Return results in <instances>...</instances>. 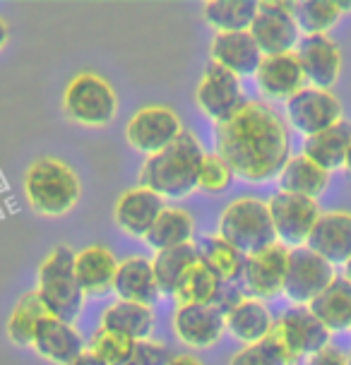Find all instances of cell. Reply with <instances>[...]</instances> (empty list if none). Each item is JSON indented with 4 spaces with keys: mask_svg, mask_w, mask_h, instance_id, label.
I'll return each mask as SVG.
<instances>
[{
    "mask_svg": "<svg viewBox=\"0 0 351 365\" xmlns=\"http://www.w3.org/2000/svg\"><path fill=\"white\" fill-rule=\"evenodd\" d=\"M217 154L233 175L248 182H268L291 159L289 125L270 103L245 101L229 120L214 130Z\"/></svg>",
    "mask_w": 351,
    "mask_h": 365,
    "instance_id": "6da1fadb",
    "label": "cell"
},
{
    "mask_svg": "<svg viewBox=\"0 0 351 365\" xmlns=\"http://www.w3.org/2000/svg\"><path fill=\"white\" fill-rule=\"evenodd\" d=\"M203 147L193 133H185L161 149L159 154L147 156L140 168L138 182L147 190L157 192L161 200H180L198 190V173L203 164Z\"/></svg>",
    "mask_w": 351,
    "mask_h": 365,
    "instance_id": "7a4b0ae2",
    "label": "cell"
},
{
    "mask_svg": "<svg viewBox=\"0 0 351 365\" xmlns=\"http://www.w3.org/2000/svg\"><path fill=\"white\" fill-rule=\"evenodd\" d=\"M24 195L36 214L58 219L75 210L82 197V182L65 161L41 156L24 171Z\"/></svg>",
    "mask_w": 351,
    "mask_h": 365,
    "instance_id": "3957f363",
    "label": "cell"
},
{
    "mask_svg": "<svg viewBox=\"0 0 351 365\" xmlns=\"http://www.w3.org/2000/svg\"><path fill=\"white\" fill-rule=\"evenodd\" d=\"M36 296L46 305L49 315L63 322L73 324L80 319L87 296L80 289L75 277V252L68 245H56L44 257L39 267V286Z\"/></svg>",
    "mask_w": 351,
    "mask_h": 365,
    "instance_id": "277c9868",
    "label": "cell"
},
{
    "mask_svg": "<svg viewBox=\"0 0 351 365\" xmlns=\"http://www.w3.org/2000/svg\"><path fill=\"white\" fill-rule=\"evenodd\" d=\"M265 341L270 344L279 365H296L327 346L330 329L305 305H296L275 319Z\"/></svg>",
    "mask_w": 351,
    "mask_h": 365,
    "instance_id": "5b68a950",
    "label": "cell"
},
{
    "mask_svg": "<svg viewBox=\"0 0 351 365\" xmlns=\"http://www.w3.org/2000/svg\"><path fill=\"white\" fill-rule=\"evenodd\" d=\"M219 238L236 247L240 255H255L265 247L275 245V226L268 202L258 197H238L219 217Z\"/></svg>",
    "mask_w": 351,
    "mask_h": 365,
    "instance_id": "8992f818",
    "label": "cell"
},
{
    "mask_svg": "<svg viewBox=\"0 0 351 365\" xmlns=\"http://www.w3.org/2000/svg\"><path fill=\"white\" fill-rule=\"evenodd\" d=\"M63 110L75 125L108 128L118 115V94L106 77L80 73L63 91Z\"/></svg>",
    "mask_w": 351,
    "mask_h": 365,
    "instance_id": "52a82bcc",
    "label": "cell"
},
{
    "mask_svg": "<svg viewBox=\"0 0 351 365\" xmlns=\"http://www.w3.org/2000/svg\"><path fill=\"white\" fill-rule=\"evenodd\" d=\"M183 120L173 108L152 103V106L140 108L133 113V118L126 125V140L135 152H142L147 156L159 154L161 149L173 145L183 135Z\"/></svg>",
    "mask_w": 351,
    "mask_h": 365,
    "instance_id": "ba28073f",
    "label": "cell"
},
{
    "mask_svg": "<svg viewBox=\"0 0 351 365\" xmlns=\"http://www.w3.org/2000/svg\"><path fill=\"white\" fill-rule=\"evenodd\" d=\"M248 31L263 56H282L296 51L301 29L294 17V3H279V0L260 3Z\"/></svg>",
    "mask_w": 351,
    "mask_h": 365,
    "instance_id": "9c48e42d",
    "label": "cell"
},
{
    "mask_svg": "<svg viewBox=\"0 0 351 365\" xmlns=\"http://www.w3.org/2000/svg\"><path fill=\"white\" fill-rule=\"evenodd\" d=\"M335 277V267L325 262L322 257H317L313 250H308L305 245L291 247L282 293L294 305H305L308 308L310 301L320 296L322 289Z\"/></svg>",
    "mask_w": 351,
    "mask_h": 365,
    "instance_id": "30bf717a",
    "label": "cell"
},
{
    "mask_svg": "<svg viewBox=\"0 0 351 365\" xmlns=\"http://www.w3.org/2000/svg\"><path fill=\"white\" fill-rule=\"evenodd\" d=\"M195 103H198V108L214 125L229 120L245 103L240 77L210 61L203 77H200L198 87H195Z\"/></svg>",
    "mask_w": 351,
    "mask_h": 365,
    "instance_id": "8fae6325",
    "label": "cell"
},
{
    "mask_svg": "<svg viewBox=\"0 0 351 365\" xmlns=\"http://www.w3.org/2000/svg\"><path fill=\"white\" fill-rule=\"evenodd\" d=\"M268 210L272 217V226H275L277 243L287 245L289 250L291 247H301L308 240L317 217H320L315 200L298 197V195H289L282 190L272 195Z\"/></svg>",
    "mask_w": 351,
    "mask_h": 365,
    "instance_id": "7c38bea8",
    "label": "cell"
},
{
    "mask_svg": "<svg viewBox=\"0 0 351 365\" xmlns=\"http://www.w3.org/2000/svg\"><path fill=\"white\" fill-rule=\"evenodd\" d=\"M287 120L305 137L317 135L342 120V101L332 91L303 87L287 101Z\"/></svg>",
    "mask_w": 351,
    "mask_h": 365,
    "instance_id": "4fadbf2b",
    "label": "cell"
},
{
    "mask_svg": "<svg viewBox=\"0 0 351 365\" xmlns=\"http://www.w3.org/2000/svg\"><path fill=\"white\" fill-rule=\"evenodd\" d=\"M173 334L190 349H212L224 336V310L217 303L178 305L173 312Z\"/></svg>",
    "mask_w": 351,
    "mask_h": 365,
    "instance_id": "5bb4252c",
    "label": "cell"
},
{
    "mask_svg": "<svg viewBox=\"0 0 351 365\" xmlns=\"http://www.w3.org/2000/svg\"><path fill=\"white\" fill-rule=\"evenodd\" d=\"M296 56L308 87L332 91L342 75V51L335 38L327 34L303 36L296 46Z\"/></svg>",
    "mask_w": 351,
    "mask_h": 365,
    "instance_id": "9a60e30c",
    "label": "cell"
},
{
    "mask_svg": "<svg viewBox=\"0 0 351 365\" xmlns=\"http://www.w3.org/2000/svg\"><path fill=\"white\" fill-rule=\"evenodd\" d=\"M289 247L275 243L255 255L245 257L243 264V286L250 293V298H277L284 286V274H287Z\"/></svg>",
    "mask_w": 351,
    "mask_h": 365,
    "instance_id": "2e32d148",
    "label": "cell"
},
{
    "mask_svg": "<svg viewBox=\"0 0 351 365\" xmlns=\"http://www.w3.org/2000/svg\"><path fill=\"white\" fill-rule=\"evenodd\" d=\"M255 84L268 101L287 103L296 91L305 87V75L296 51L282 56H263L255 73Z\"/></svg>",
    "mask_w": 351,
    "mask_h": 365,
    "instance_id": "e0dca14e",
    "label": "cell"
},
{
    "mask_svg": "<svg viewBox=\"0 0 351 365\" xmlns=\"http://www.w3.org/2000/svg\"><path fill=\"white\" fill-rule=\"evenodd\" d=\"M161 212H164V200L157 192L138 185L130 187V190H126L116 200L113 221L126 236L145 240L149 228L154 226V221L159 219Z\"/></svg>",
    "mask_w": 351,
    "mask_h": 365,
    "instance_id": "ac0fdd59",
    "label": "cell"
},
{
    "mask_svg": "<svg viewBox=\"0 0 351 365\" xmlns=\"http://www.w3.org/2000/svg\"><path fill=\"white\" fill-rule=\"evenodd\" d=\"M305 247L322 257L327 264H347L351 259V214L327 212L320 214L310 231Z\"/></svg>",
    "mask_w": 351,
    "mask_h": 365,
    "instance_id": "d6986e66",
    "label": "cell"
},
{
    "mask_svg": "<svg viewBox=\"0 0 351 365\" xmlns=\"http://www.w3.org/2000/svg\"><path fill=\"white\" fill-rule=\"evenodd\" d=\"M31 349L36 351L44 361L56 365H73L77 358L84 354V341L73 324L63 322V319L46 317L39 324Z\"/></svg>",
    "mask_w": 351,
    "mask_h": 365,
    "instance_id": "ffe728a7",
    "label": "cell"
},
{
    "mask_svg": "<svg viewBox=\"0 0 351 365\" xmlns=\"http://www.w3.org/2000/svg\"><path fill=\"white\" fill-rule=\"evenodd\" d=\"M113 293L118 296V301L140 303L152 308L161 298L157 279H154L152 259L133 255L118 262V269H116V279H113Z\"/></svg>",
    "mask_w": 351,
    "mask_h": 365,
    "instance_id": "44dd1931",
    "label": "cell"
},
{
    "mask_svg": "<svg viewBox=\"0 0 351 365\" xmlns=\"http://www.w3.org/2000/svg\"><path fill=\"white\" fill-rule=\"evenodd\" d=\"M212 63L222 65L236 77L253 75L255 77L263 53L253 41L250 31H231V34H214L210 46Z\"/></svg>",
    "mask_w": 351,
    "mask_h": 365,
    "instance_id": "7402d4cb",
    "label": "cell"
},
{
    "mask_svg": "<svg viewBox=\"0 0 351 365\" xmlns=\"http://www.w3.org/2000/svg\"><path fill=\"white\" fill-rule=\"evenodd\" d=\"M116 269H118V259L106 245L96 243L75 252V277L87 298L106 296L108 291H113Z\"/></svg>",
    "mask_w": 351,
    "mask_h": 365,
    "instance_id": "603a6c76",
    "label": "cell"
},
{
    "mask_svg": "<svg viewBox=\"0 0 351 365\" xmlns=\"http://www.w3.org/2000/svg\"><path fill=\"white\" fill-rule=\"evenodd\" d=\"M224 322L226 331L236 341H240L243 346H250V344L263 341L270 334L275 319H272L268 305L263 301H258V298H240L238 303H233L224 312Z\"/></svg>",
    "mask_w": 351,
    "mask_h": 365,
    "instance_id": "cb8c5ba5",
    "label": "cell"
},
{
    "mask_svg": "<svg viewBox=\"0 0 351 365\" xmlns=\"http://www.w3.org/2000/svg\"><path fill=\"white\" fill-rule=\"evenodd\" d=\"M349 145H351V123L342 118L337 125L322 130L317 135L305 137L303 156L320 168H325L327 173H332L337 168H344Z\"/></svg>",
    "mask_w": 351,
    "mask_h": 365,
    "instance_id": "d4e9b609",
    "label": "cell"
},
{
    "mask_svg": "<svg viewBox=\"0 0 351 365\" xmlns=\"http://www.w3.org/2000/svg\"><path fill=\"white\" fill-rule=\"evenodd\" d=\"M308 310L330 331L351 329V282L344 277H335L320 296L310 301Z\"/></svg>",
    "mask_w": 351,
    "mask_h": 365,
    "instance_id": "484cf974",
    "label": "cell"
},
{
    "mask_svg": "<svg viewBox=\"0 0 351 365\" xmlns=\"http://www.w3.org/2000/svg\"><path fill=\"white\" fill-rule=\"evenodd\" d=\"M99 327L116 331V334H123L133 339V341H142V339H149L154 329V312L149 305L116 301L101 312Z\"/></svg>",
    "mask_w": 351,
    "mask_h": 365,
    "instance_id": "4316f807",
    "label": "cell"
},
{
    "mask_svg": "<svg viewBox=\"0 0 351 365\" xmlns=\"http://www.w3.org/2000/svg\"><path fill=\"white\" fill-rule=\"evenodd\" d=\"M279 178V187L282 192L289 195H298V197H308V200H317L325 192L330 182V173L313 164L305 156H291L287 161V166L282 168Z\"/></svg>",
    "mask_w": 351,
    "mask_h": 365,
    "instance_id": "83f0119b",
    "label": "cell"
},
{
    "mask_svg": "<svg viewBox=\"0 0 351 365\" xmlns=\"http://www.w3.org/2000/svg\"><path fill=\"white\" fill-rule=\"evenodd\" d=\"M193 233L195 221L190 212L180 210V207H164V212L159 214V219L154 221V226L149 228V233L145 236V243L154 252H161L168 250V247L193 243Z\"/></svg>",
    "mask_w": 351,
    "mask_h": 365,
    "instance_id": "f1b7e54d",
    "label": "cell"
},
{
    "mask_svg": "<svg viewBox=\"0 0 351 365\" xmlns=\"http://www.w3.org/2000/svg\"><path fill=\"white\" fill-rule=\"evenodd\" d=\"M258 0H207L203 5V17L217 34L248 31L258 15Z\"/></svg>",
    "mask_w": 351,
    "mask_h": 365,
    "instance_id": "f546056e",
    "label": "cell"
},
{
    "mask_svg": "<svg viewBox=\"0 0 351 365\" xmlns=\"http://www.w3.org/2000/svg\"><path fill=\"white\" fill-rule=\"evenodd\" d=\"M195 247H198L200 262L222 284H233L236 279H240L245 255H240L236 247H231L226 240H222L219 236H205L200 243H195Z\"/></svg>",
    "mask_w": 351,
    "mask_h": 365,
    "instance_id": "4dcf8cb0",
    "label": "cell"
},
{
    "mask_svg": "<svg viewBox=\"0 0 351 365\" xmlns=\"http://www.w3.org/2000/svg\"><path fill=\"white\" fill-rule=\"evenodd\" d=\"M222 291H224V284L198 259V262L183 274V279L178 282V286H176L173 301L178 305L217 303L219 298H222Z\"/></svg>",
    "mask_w": 351,
    "mask_h": 365,
    "instance_id": "1f68e13d",
    "label": "cell"
},
{
    "mask_svg": "<svg viewBox=\"0 0 351 365\" xmlns=\"http://www.w3.org/2000/svg\"><path fill=\"white\" fill-rule=\"evenodd\" d=\"M46 317H49L46 305L41 303V298L36 296V291H29L15 303V308H12L10 317H8V327H5V331H8L10 341L17 344V346H31L39 324H41Z\"/></svg>",
    "mask_w": 351,
    "mask_h": 365,
    "instance_id": "d6a6232c",
    "label": "cell"
},
{
    "mask_svg": "<svg viewBox=\"0 0 351 365\" xmlns=\"http://www.w3.org/2000/svg\"><path fill=\"white\" fill-rule=\"evenodd\" d=\"M198 247L195 243L188 245H178V247H168V250H161L154 255L152 259V269H154V279H157V286L161 291V296H173L176 286L183 279V274L190 269V267L198 262Z\"/></svg>",
    "mask_w": 351,
    "mask_h": 365,
    "instance_id": "836d02e7",
    "label": "cell"
},
{
    "mask_svg": "<svg viewBox=\"0 0 351 365\" xmlns=\"http://www.w3.org/2000/svg\"><path fill=\"white\" fill-rule=\"evenodd\" d=\"M294 17L305 36H315L327 34L340 22L342 10L337 0H303V3H294Z\"/></svg>",
    "mask_w": 351,
    "mask_h": 365,
    "instance_id": "e575fe53",
    "label": "cell"
},
{
    "mask_svg": "<svg viewBox=\"0 0 351 365\" xmlns=\"http://www.w3.org/2000/svg\"><path fill=\"white\" fill-rule=\"evenodd\" d=\"M135 344H138V341H133V339L99 327L94 331V336H92V341H89L87 351L101 365H123L130 358V354L135 351Z\"/></svg>",
    "mask_w": 351,
    "mask_h": 365,
    "instance_id": "d590c367",
    "label": "cell"
},
{
    "mask_svg": "<svg viewBox=\"0 0 351 365\" xmlns=\"http://www.w3.org/2000/svg\"><path fill=\"white\" fill-rule=\"evenodd\" d=\"M231 182H233V171L229 168V164L217 152H205L198 173V190L219 195L229 190Z\"/></svg>",
    "mask_w": 351,
    "mask_h": 365,
    "instance_id": "8d00e7d4",
    "label": "cell"
},
{
    "mask_svg": "<svg viewBox=\"0 0 351 365\" xmlns=\"http://www.w3.org/2000/svg\"><path fill=\"white\" fill-rule=\"evenodd\" d=\"M171 351H168L161 341H152V339H142L135 344V351L123 365H166L171 361Z\"/></svg>",
    "mask_w": 351,
    "mask_h": 365,
    "instance_id": "74e56055",
    "label": "cell"
},
{
    "mask_svg": "<svg viewBox=\"0 0 351 365\" xmlns=\"http://www.w3.org/2000/svg\"><path fill=\"white\" fill-rule=\"evenodd\" d=\"M229 365H279L277 356L272 354L270 344L265 341H258V344H250V346H243L240 351L231 356Z\"/></svg>",
    "mask_w": 351,
    "mask_h": 365,
    "instance_id": "f35d334b",
    "label": "cell"
},
{
    "mask_svg": "<svg viewBox=\"0 0 351 365\" xmlns=\"http://www.w3.org/2000/svg\"><path fill=\"white\" fill-rule=\"evenodd\" d=\"M305 365H349L347 363V354L340 351L332 344H327L325 349L315 351L313 356L305 358Z\"/></svg>",
    "mask_w": 351,
    "mask_h": 365,
    "instance_id": "ab89813d",
    "label": "cell"
},
{
    "mask_svg": "<svg viewBox=\"0 0 351 365\" xmlns=\"http://www.w3.org/2000/svg\"><path fill=\"white\" fill-rule=\"evenodd\" d=\"M166 365H203V361L190 354H176V356H171V361Z\"/></svg>",
    "mask_w": 351,
    "mask_h": 365,
    "instance_id": "60d3db41",
    "label": "cell"
},
{
    "mask_svg": "<svg viewBox=\"0 0 351 365\" xmlns=\"http://www.w3.org/2000/svg\"><path fill=\"white\" fill-rule=\"evenodd\" d=\"M8 38H10V29H8V22L5 19H0V51L8 46Z\"/></svg>",
    "mask_w": 351,
    "mask_h": 365,
    "instance_id": "b9f144b4",
    "label": "cell"
},
{
    "mask_svg": "<svg viewBox=\"0 0 351 365\" xmlns=\"http://www.w3.org/2000/svg\"><path fill=\"white\" fill-rule=\"evenodd\" d=\"M73 365H101V363L96 361V358H94L92 354H89V351H84V354H82L80 358H77V361H75Z\"/></svg>",
    "mask_w": 351,
    "mask_h": 365,
    "instance_id": "7bdbcfd3",
    "label": "cell"
},
{
    "mask_svg": "<svg viewBox=\"0 0 351 365\" xmlns=\"http://www.w3.org/2000/svg\"><path fill=\"white\" fill-rule=\"evenodd\" d=\"M337 5H340L342 12H351V0H337Z\"/></svg>",
    "mask_w": 351,
    "mask_h": 365,
    "instance_id": "ee69618b",
    "label": "cell"
},
{
    "mask_svg": "<svg viewBox=\"0 0 351 365\" xmlns=\"http://www.w3.org/2000/svg\"><path fill=\"white\" fill-rule=\"evenodd\" d=\"M344 168H347V173L351 175V145H349V152H347V159H344Z\"/></svg>",
    "mask_w": 351,
    "mask_h": 365,
    "instance_id": "f6af8a7d",
    "label": "cell"
},
{
    "mask_svg": "<svg viewBox=\"0 0 351 365\" xmlns=\"http://www.w3.org/2000/svg\"><path fill=\"white\" fill-rule=\"evenodd\" d=\"M344 279H349V282H351V259L344 264Z\"/></svg>",
    "mask_w": 351,
    "mask_h": 365,
    "instance_id": "bcb514c9",
    "label": "cell"
},
{
    "mask_svg": "<svg viewBox=\"0 0 351 365\" xmlns=\"http://www.w3.org/2000/svg\"><path fill=\"white\" fill-rule=\"evenodd\" d=\"M347 363L351 365V351H349V354H347Z\"/></svg>",
    "mask_w": 351,
    "mask_h": 365,
    "instance_id": "7dc6e473",
    "label": "cell"
}]
</instances>
